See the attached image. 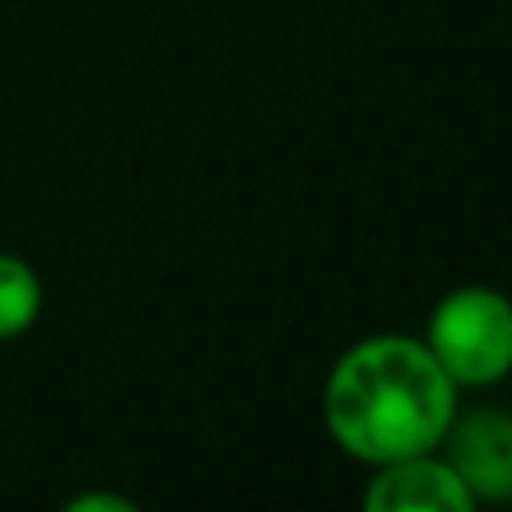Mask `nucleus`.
<instances>
[{
  "label": "nucleus",
  "instance_id": "obj_6",
  "mask_svg": "<svg viewBox=\"0 0 512 512\" xmlns=\"http://www.w3.org/2000/svg\"><path fill=\"white\" fill-rule=\"evenodd\" d=\"M64 508L68 512H136V500L116 496V492H80Z\"/></svg>",
  "mask_w": 512,
  "mask_h": 512
},
{
  "label": "nucleus",
  "instance_id": "obj_1",
  "mask_svg": "<svg viewBox=\"0 0 512 512\" xmlns=\"http://www.w3.org/2000/svg\"><path fill=\"white\" fill-rule=\"evenodd\" d=\"M324 428L368 468L436 452L460 412V388L424 340L376 332L348 344L324 380Z\"/></svg>",
  "mask_w": 512,
  "mask_h": 512
},
{
  "label": "nucleus",
  "instance_id": "obj_4",
  "mask_svg": "<svg viewBox=\"0 0 512 512\" xmlns=\"http://www.w3.org/2000/svg\"><path fill=\"white\" fill-rule=\"evenodd\" d=\"M364 508L368 512H472L476 496L436 448V452H416V456L376 464L364 484Z\"/></svg>",
  "mask_w": 512,
  "mask_h": 512
},
{
  "label": "nucleus",
  "instance_id": "obj_2",
  "mask_svg": "<svg viewBox=\"0 0 512 512\" xmlns=\"http://www.w3.org/2000/svg\"><path fill=\"white\" fill-rule=\"evenodd\" d=\"M456 388H488L512 372V296L464 284L436 300L420 336Z\"/></svg>",
  "mask_w": 512,
  "mask_h": 512
},
{
  "label": "nucleus",
  "instance_id": "obj_3",
  "mask_svg": "<svg viewBox=\"0 0 512 512\" xmlns=\"http://www.w3.org/2000/svg\"><path fill=\"white\" fill-rule=\"evenodd\" d=\"M440 448L444 460L476 496V504L512 500V412L504 408H472L464 416L456 412Z\"/></svg>",
  "mask_w": 512,
  "mask_h": 512
},
{
  "label": "nucleus",
  "instance_id": "obj_5",
  "mask_svg": "<svg viewBox=\"0 0 512 512\" xmlns=\"http://www.w3.org/2000/svg\"><path fill=\"white\" fill-rule=\"evenodd\" d=\"M44 312V280L40 272L16 256L0 252V340L24 336Z\"/></svg>",
  "mask_w": 512,
  "mask_h": 512
}]
</instances>
